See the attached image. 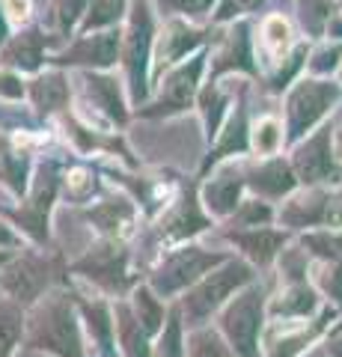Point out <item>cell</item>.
<instances>
[{
  "mask_svg": "<svg viewBox=\"0 0 342 357\" xmlns=\"http://www.w3.org/2000/svg\"><path fill=\"white\" fill-rule=\"evenodd\" d=\"M262 42L265 48H268L274 57H283L286 48L292 45V30H289V21H286L283 15H271L265 18L262 24Z\"/></svg>",
  "mask_w": 342,
  "mask_h": 357,
  "instance_id": "26",
  "label": "cell"
},
{
  "mask_svg": "<svg viewBox=\"0 0 342 357\" xmlns=\"http://www.w3.org/2000/svg\"><path fill=\"white\" fill-rule=\"evenodd\" d=\"M119 340H123L128 357H152V349L146 342V331L140 328V321L131 316L128 310H119Z\"/></svg>",
  "mask_w": 342,
  "mask_h": 357,
  "instance_id": "21",
  "label": "cell"
},
{
  "mask_svg": "<svg viewBox=\"0 0 342 357\" xmlns=\"http://www.w3.org/2000/svg\"><path fill=\"white\" fill-rule=\"evenodd\" d=\"M217 262H220V256L205 253L200 248L179 250L158 268V274L152 277V286H155L161 295H173V292H179V289L191 286L194 280H200V277L205 271H212Z\"/></svg>",
  "mask_w": 342,
  "mask_h": 357,
  "instance_id": "7",
  "label": "cell"
},
{
  "mask_svg": "<svg viewBox=\"0 0 342 357\" xmlns=\"http://www.w3.org/2000/svg\"><path fill=\"white\" fill-rule=\"evenodd\" d=\"M0 289L15 301V304H33L48 289V265L36 256H24L0 274Z\"/></svg>",
  "mask_w": 342,
  "mask_h": 357,
  "instance_id": "10",
  "label": "cell"
},
{
  "mask_svg": "<svg viewBox=\"0 0 342 357\" xmlns=\"http://www.w3.org/2000/svg\"><path fill=\"white\" fill-rule=\"evenodd\" d=\"M33 345L48 349L60 357H84L78 321H75L72 304L65 298L48 301L45 310L39 312L36 325H33Z\"/></svg>",
  "mask_w": 342,
  "mask_h": 357,
  "instance_id": "3",
  "label": "cell"
},
{
  "mask_svg": "<svg viewBox=\"0 0 342 357\" xmlns=\"http://www.w3.org/2000/svg\"><path fill=\"white\" fill-rule=\"evenodd\" d=\"M119 45H123V36H119V27H107V30H93V33H81L78 42L72 48H65L57 63L63 66H93V69H107L114 66L119 57Z\"/></svg>",
  "mask_w": 342,
  "mask_h": 357,
  "instance_id": "8",
  "label": "cell"
},
{
  "mask_svg": "<svg viewBox=\"0 0 342 357\" xmlns=\"http://www.w3.org/2000/svg\"><path fill=\"white\" fill-rule=\"evenodd\" d=\"M339 63H342V42H330V45H325V48H318L313 54L310 72L316 77H327V75H334L339 69Z\"/></svg>",
  "mask_w": 342,
  "mask_h": 357,
  "instance_id": "30",
  "label": "cell"
},
{
  "mask_svg": "<svg viewBox=\"0 0 342 357\" xmlns=\"http://www.w3.org/2000/svg\"><path fill=\"white\" fill-rule=\"evenodd\" d=\"M86 3H90V0H57V21H60L63 36H69V33L78 27V21L86 13Z\"/></svg>",
  "mask_w": 342,
  "mask_h": 357,
  "instance_id": "35",
  "label": "cell"
},
{
  "mask_svg": "<svg viewBox=\"0 0 342 357\" xmlns=\"http://www.w3.org/2000/svg\"><path fill=\"white\" fill-rule=\"evenodd\" d=\"M205 69V57H191L187 63H179L176 69H170L161 81V96L146 114L152 116H167V114H179V110L191 107L196 86H200V75Z\"/></svg>",
  "mask_w": 342,
  "mask_h": 357,
  "instance_id": "6",
  "label": "cell"
},
{
  "mask_svg": "<svg viewBox=\"0 0 342 357\" xmlns=\"http://www.w3.org/2000/svg\"><path fill=\"white\" fill-rule=\"evenodd\" d=\"M330 351H334V357H342V342H334V349Z\"/></svg>",
  "mask_w": 342,
  "mask_h": 357,
  "instance_id": "48",
  "label": "cell"
},
{
  "mask_svg": "<svg viewBox=\"0 0 342 357\" xmlns=\"http://www.w3.org/2000/svg\"><path fill=\"white\" fill-rule=\"evenodd\" d=\"M313 357H325V354H313Z\"/></svg>",
  "mask_w": 342,
  "mask_h": 357,
  "instance_id": "51",
  "label": "cell"
},
{
  "mask_svg": "<svg viewBox=\"0 0 342 357\" xmlns=\"http://www.w3.org/2000/svg\"><path fill=\"white\" fill-rule=\"evenodd\" d=\"M125 69H128V86L131 98L140 105L149 93V57L152 45H155V24H152V9L146 0H134L128 13V30H125Z\"/></svg>",
  "mask_w": 342,
  "mask_h": 357,
  "instance_id": "1",
  "label": "cell"
},
{
  "mask_svg": "<svg viewBox=\"0 0 342 357\" xmlns=\"http://www.w3.org/2000/svg\"><path fill=\"white\" fill-rule=\"evenodd\" d=\"M306 248L313 253L325 256L330 262H342V232H322V236H310Z\"/></svg>",
  "mask_w": 342,
  "mask_h": 357,
  "instance_id": "32",
  "label": "cell"
},
{
  "mask_svg": "<svg viewBox=\"0 0 342 357\" xmlns=\"http://www.w3.org/2000/svg\"><path fill=\"white\" fill-rule=\"evenodd\" d=\"M158 357H185V349H182V321H179V316H170L167 328L161 331Z\"/></svg>",
  "mask_w": 342,
  "mask_h": 357,
  "instance_id": "33",
  "label": "cell"
},
{
  "mask_svg": "<svg viewBox=\"0 0 342 357\" xmlns=\"http://www.w3.org/2000/svg\"><path fill=\"white\" fill-rule=\"evenodd\" d=\"M259 6H262V0H224L215 21H233V18L244 15V13H256Z\"/></svg>",
  "mask_w": 342,
  "mask_h": 357,
  "instance_id": "39",
  "label": "cell"
},
{
  "mask_svg": "<svg viewBox=\"0 0 342 357\" xmlns=\"http://www.w3.org/2000/svg\"><path fill=\"white\" fill-rule=\"evenodd\" d=\"M339 3H342V0H339Z\"/></svg>",
  "mask_w": 342,
  "mask_h": 357,
  "instance_id": "52",
  "label": "cell"
},
{
  "mask_svg": "<svg viewBox=\"0 0 342 357\" xmlns=\"http://www.w3.org/2000/svg\"><path fill=\"white\" fill-rule=\"evenodd\" d=\"M21 312L9 301H0V357H9L21 340Z\"/></svg>",
  "mask_w": 342,
  "mask_h": 357,
  "instance_id": "23",
  "label": "cell"
},
{
  "mask_svg": "<svg viewBox=\"0 0 342 357\" xmlns=\"http://www.w3.org/2000/svg\"><path fill=\"white\" fill-rule=\"evenodd\" d=\"M295 173L304 182H327L336 176V155H334V128L322 126L313 137L295 152Z\"/></svg>",
  "mask_w": 342,
  "mask_h": 357,
  "instance_id": "9",
  "label": "cell"
},
{
  "mask_svg": "<svg viewBox=\"0 0 342 357\" xmlns=\"http://www.w3.org/2000/svg\"><path fill=\"white\" fill-rule=\"evenodd\" d=\"M336 331H339V333H342V321H339V328H336Z\"/></svg>",
  "mask_w": 342,
  "mask_h": 357,
  "instance_id": "50",
  "label": "cell"
},
{
  "mask_svg": "<svg viewBox=\"0 0 342 357\" xmlns=\"http://www.w3.org/2000/svg\"><path fill=\"white\" fill-rule=\"evenodd\" d=\"M134 310H137V321L140 328L149 333H158L161 331V321H164V307L158 304V298L149 292V289H137L134 295Z\"/></svg>",
  "mask_w": 342,
  "mask_h": 357,
  "instance_id": "24",
  "label": "cell"
},
{
  "mask_svg": "<svg viewBox=\"0 0 342 357\" xmlns=\"http://www.w3.org/2000/svg\"><path fill=\"white\" fill-rule=\"evenodd\" d=\"M238 194H241V178L235 176H220L212 178L205 188V206L215 211V215H229L238 206Z\"/></svg>",
  "mask_w": 342,
  "mask_h": 357,
  "instance_id": "20",
  "label": "cell"
},
{
  "mask_svg": "<svg viewBox=\"0 0 342 357\" xmlns=\"http://www.w3.org/2000/svg\"><path fill=\"white\" fill-rule=\"evenodd\" d=\"M226 69H244V72H253V51H250V36H247V27H244V24L233 27V33L226 36L224 48H220V54H217L215 75L226 72Z\"/></svg>",
  "mask_w": 342,
  "mask_h": 357,
  "instance_id": "14",
  "label": "cell"
},
{
  "mask_svg": "<svg viewBox=\"0 0 342 357\" xmlns=\"http://www.w3.org/2000/svg\"><path fill=\"white\" fill-rule=\"evenodd\" d=\"M196 229H203V218L196 215L194 203L187 199V206H182V211L173 218V229H170V236H173V238H182V236H191V232H196Z\"/></svg>",
  "mask_w": 342,
  "mask_h": 357,
  "instance_id": "38",
  "label": "cell"
},
{
  "mask_svg": "<svg viewBox=\"0 0 342 357\" xmlns=\"http://www.w3.org/2000/svg\"><path fill=\"white\" fill-rule=\"evenodd\" d=\"M244 146H247V119H244V110H238V114H235L233 119H229L226 134L220 137L217 149L212 152V158H208V161H217V158H224V155L241 152Z\"/></svg>",
  "mask_w": 342,
  "mask_h": 357,
  "instance_id": "25",
  "label": "cell"
},
{
  "mask_svg": "<svg viewBox=\"0 0 342 357\" xmlns=\"http://www.w3.org/2000/svg\"><path fill=\"white\" fill-rule=\"evenodd\" d=\"M84 316H86V321H90L93 337L102 342V349H110V316H107V310L98 307V304H86Z\"/></svg>",
  "mask_w": 342,
  "mask_h": 357,
  "instance_id": "36",
  "label": "cell"
},
{
  "mask_svg": "<svg viewBox=\"0 0 342 357\" xmlns=\"http://www.w3.org/2000/svg\"><path fill=\"white\" fill-rule=\"evenodd\" d=\"M336 158H342V131H339V137H336Z\"/></svg>",
  "mask_w": 342,
  "mask_h": 357,
  "instance_id": "47",
  "label": "cell"
},
{
  "mask_svg": "<svg viewBox=\"0 0 342 357\" xmlns=\"http://www.w3.org/2000/svg\"><path fill=\"white\" fill-rule=\"evenodd\" d=\"M330 215V197L325 194H310L289 203V208L283 211V220L292 227H316V223H327Z\"/></svg>",
  "mask_w": 342,
  "mask_h": 357,
  "instance_id": "18",
  "label": "cell"
},
{
  "mask_svg": "<svg viewBox=\"0 0 342 357\" xmlns=\"http://www.w3.org/2000/svg\"><path fill=\"white\" fill-rule=\"evenodd\" d=\"M125 3L128 0H90V3H86V13H84V21H81V33L116 27L119 18L125 15Z\"/></svg>",
  "mask_w": 342,
  "mask_h": 357,
  "instance_id": "19",
  "label": "cell"
},
{
  "mask_svg": "<svg viewBox=\"0 0 342 357\" xmlns=\"http://www.w3.org/2000/svg\"><path fill=\"white\" fill-rule=\"evenodd\" d=\"M301 24L310 36H325V27L334 15V0H297Z\"/></svg>",
  "mask_w": 342,
  "mask_h": 357,
  "instance_id": "22",
  "label": "cell"
},
{
  "mask_svg": "<svg viewBox=\"0 0 342 357\" xmlns=\"http://www.w3.org/2000/svg\"><path fill=\"white\" fill-rule=\"evenodd\" d=\"M90 93L114 119H125L123 102H119V89H116V84L110 81V77H93L90 75Z\"/></svg>",
  "mask_w": 342,
  "mask_h": 357,
  "instance_id": "27",
  "label": "cell"
},
{
  "mask_svg": "<svg viewBox=\"0 0 342 357\" xmlns=\"http://www.w3.org/2000/svg\"><path fill=\"white\" fill-rule=\"evenodd\" d=\"M78 271L86 277H93L95 283H102L104 289H123L125 286V256L116 248H98L78 265Z\"/></svg>",
  "mask_w": 342,
  "mask_h": 357,
  "instance_id": "12",
  "label": "cell"
},
{
  "mask_svg": "<svg viewBox=\"0 0 342 357\" xmlns=\"http://www.w3.org/2000/svg\"><path fill=\"white\" fill-rule=\"evenodd\" d=\"M200 42H203V33L196 27H191L187 21H182V18L167 21V27L161 30V42H158V63H161V69H164V66L182 63Z\"/></svg>",
  "mask_w": 342,
  "mask_h": 357,
  "instance_id": "11",
  "label": "cell"
},
{
  "mask_svg": "<svg viewBox=\"0 0 342 357\" xmlns=\"http://www.w3.org/2000/svg\"><path fill=\"white\" fill-rule=\"evenodd\" d=\"M9 244H15V236L6 227H0V248H9Z\"/></svg>",
  "mask_w": 342,
  "mask_h": 357,
  "instance_id": "46",
  "label": "cell"
},
{
  "mask_svg": "<svg viewBox=\"0 0 342 357\" xmlns=\"http://www.w3.org/2000/svg\"><path fill=\"white\" fill-rule=\"evenodd\" d=\"M191 357H233L229 345H224V340L212 331H200L191 340Z\"/></svg>",
  "mask_w": 342,
  "mask_h": 357,
  "instance_id": "31",
  "label": "cell"
},
{
  "mask_svg": "<svg viewBox=\"0 0 342 357\" xmlns=\"http://www.w3.org/2000/svg\"><path fill=\"white\" fill-rule=\"evenodd\" d=\"M30 98L39 110L51 114V110H60L69 102V84H65V77L60 72H48L30 84Z\"/></svg>",
  "mask_w": 342,
  "mask_h": 357,
  "instance_id": "15",
  "label": "cell"
},
{
  "mask_svg": "<svg viewBox=\"0 0 342 357\" xmlns=\"http://www.w3.org/2000/svg\"><path fill=\"white\" fill-rule=\"evenodd\" d=\"M45 45L48 39L42 36V30H24L18 33L15 39H9L3 45V54H0V60H3L6 66H15V69L21 72H36L39 63L45 60Z\"/></svg>",
  "mask_w": 342,
  "mask_h": 357,
  "instance_id": "13",
  "label": "cell"
},
{
  "mask_svg": "<svg viewBox=\"0 0 342 357\" xmlns=\"http://www.w3.org/2000/svg\"><path fill=\"white\" fill-rule=\"evenodd\" d=\"M93 218H95L98 223H102L104 229L116 232V229L128 227V220H131V208H128L125 203H107V206H102V208H95V211H93Z\"/></svg>",
  "mask_w": 342,
  "mask_h": 357,
  "instance_id": "34",
  "label": "cell"
},
{
  "mask_svg": "<svg viewBox=\"0 0 342 357\" xmlns=\"http://www.w3.org/2000/svg\"><path fill=\"white\" fill-rule=\"evenodd\" d=\"M316 310V292L310 286H292L277 304V312L283 316H310Z\"/></svg>",
  "mask_w": 342,
  "mask_h": 357,
  "instance_id": "28",
  "label": "cell"
},
{
  "mask_svg": "<svg viewBox=\"0 0 342 357\" xmlns=\"http://www.w3.org/2000/svg\"><path fill=\"white\" fill-rule=\"evenodd\" d=\"M265 319L262 289L241 292L224 312V333L238 357H259V331Z\"/></svg>",
  "mask_w": 342,
  "mask_h": 357,
  "instance_id": "4",
  "label": "cell"
},
{
  "mask_svg": "<svg viewBox=\"0 0 342 357\" xmlns=\"http://www.w3.org/2000/svg\"><path fill=\"white\" fill-rule=\"evenodd\" d=\"M322 283H325V292H327L330 298L342 301V262H330L327 274L322 277Z\"/></svg>",
  "mask_w": 342,
  "mask_h": 357,
  "instance_id": "41",
  "label": "cell"
},
{
  "mask_svg": "<svg viewBox=\"0 0 342 357\" xmlns=\"http://www.w3.org/2000/svg\"><path fill=\"white\" fill-rule=\"evenodd\" d=\"M173 9H179L182 15H203L215 6V0H167Z\"/></svg>",
  "mask_w": 342,
  "mask_h": 357,
  "instance_id": "42",
  "label": "cell"
},
{
  "mask_svg": "<svg viewBox=\"0 0 342 357\" xmlns=\"http://www.w3.org/2000/svg\"><path fill=\"white\" fill-rule=\"evenodd\" d=\"M0 13L13 24H24L30 18V0H0Z\"/></svg>",
  "mask_w": 342,
  "mask_h": 357,
  "instance_id": "40",
  "label": "cell"
},
{
  "mask_svg": "<svg viewBox=\"0 0 342 357\" xmlns=\"http://www.w3.org/2000/svg\"><path fill=\"white\" fill-rule=\"evenodd\" d=\"M268 218H271V211L265 208L262 203H247V208L238 215V220L244 223V227H259V223H265Z\"/></svg>",
  "mask_w": 342,
  "mask_h": 357,
  "instance_id": "43",
  "label": "cell"
},
{
  "mask_svg": "<svg viewBox=\"0 0 342 357\" xmlns=\"http://www.w3.org/2000/svg\"><path fill=\"white\" fill-rule=\"evenodd\" d=\"M283 143V126L277 119H259L256 128H253V149H256L259 155H274L280 149Z\"/></svg>",
  "mask_w": 342,
  "mask_h": 357,
  "instance_id": "29",
  "label": "cell"
},
{
  "mask_svg": "<svg viewBox=\"0 0 342 357\" xmlns=\"http://www.w3.org/2000/svg\"><path fill=\"white\" fill-rule=\"evenodd\" d=\"M224 107H226V98L220 96L215 86H208V89H205V96H203V116H205L208 137H212V134H217L220 116H224Z\"/></svg>",
  "mask_w": 342,
  "mask_h": 357,
  "instance_id": "37",
  "label": "cell"
},
{
  "mask_svg": "<svg viewBox=\"0 0 342 357\" xmlns=\"http://www.w3.org/2000/svg\"><path fill=\"white\" fill-rule=\"evenodd\" d=\"M325 33H327V36L334 39V42H342V13H334V15H330Z\"/></svg>",
  "mask_w": 342,
  "mask_h": 357,
  "instance_id": "44",
  "label": "cell"
},
{
  "mask_svg": "<svg viewBox=\"0 0 342 357\" xmlns=\"http://www.w3.org/2000/svg\"><path fill=\"white\" fill-rule=\"evenodd\" d=\"M247 280H250V268L244 262H229V265L220 268V271L208 274L205 280L196 286L194 292H187V298L182 301L187 321H191V325H200L203 319L212 316V312L233 292H238Z\"/></svg>",
  "mask_w": 342,
  "mask_h": 357,
  "instance_id": "5",
  "label": "cell"
},
{
  "mask_svg": "<svg viewBox=\"0 0 342 357\" xmlns=\"http://www.w3.org/2000/svg\"><path fill=\"white\" fill-rule=\"evenodd\" d=\"M250 185L256 188L259 194H268V197H283V194H289L292 188H295V173H292V167L286 164V161H268V164H262L256 173H253L250 178Z\"/></svg>",
  "mask_w": 342,
  "mask_h": 357,
  "instance_id": "16",
  "label": "cell"
},
{
  "mask_svg": "<svg viewBox=\"0 0 342 357\" xmlns=\"http://www.w3.org/2000/svg\"><path fill=\"white\" fill-rule=\"evenodd\" d=\"M233 241L250 256L253 262L265 265V262H271L274 256L280 253L286 236H283V232H271V229H253V232H241V236H233Z\"/></svg>",
  "mask_w": 342,
  "mask_h": 357,
  "instance_id": "17",
  "label": "cell"
},
{
  "mask_svg": "<svg viewBox=\"0 0 342 357\" xmlns=\"http://www.w3.org/2000/svg\"><path fill=\"white\" fill-rule=\"evenodd\" d=\"M9 259V253H3V250H0V268H3V262Z\"/></svg>",
  "mask_w": 342,
  "mask_h": 357,
  "instance_id": "49",
  "label": "cell"
},
{
  "mask_svg": "<svg viewBox=\"0 0 342 357\" xmlns=\"http://www.w3.org/2000/svg\"><path fill=\"white\" fill-rule=\"evenodd\" d=\"M69 185H72L75 194H84L86 188H93V182H86V173H84V170H75L72 178H69Z\"/></svg>",
  "mask_w": 342,
  "mask_h": 357,
  "instance_id": "45",
  "label": "cell"
},
{
  "mask_svg": "<svg viewBox=\"0 0 342 357\" xmlns=\"http://www.w3.org/2000/svg\"><path fill=\"white\" fill-rule=\"evenodd\" d=\"M339 98H342V86L336 81H322V77L297 81V86L289 93V102H286L289 140H301L306 131H313Z\"/></svg>",
  "mask_w": 342,
  "mask_h": 357,
  "instance_id": "2",
  "label": "cell"
}]
</instances>
